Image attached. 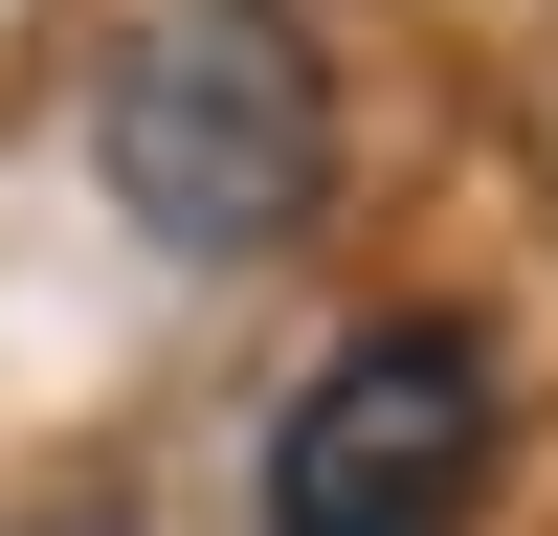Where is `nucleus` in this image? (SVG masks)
Masks as SVG:
<instances>
[{
	"label": "nucleus",
	"mask_w": 558,
	"mask_h": 536,
	"mask_svg": "<svg viewBox=\"0 0 558 536\" xmlns=\"http://www.w3.org/2000/svg\"><path fill=\"white\" fill-rule=\"evenodd\" d=\"M112 202L157 223L179 268H246L313 223V157H336V89H313V23L291 0H157L112 45V112H89Z\"/></svg>",
	"instance_id": "nucleus-1"
},
{
	"label": "nucleus",
	"mask_w": 558,
	"mask_h": 536,
	"mask_svg": "<svg viewBox=\"0 0 558 536\" xmlns=\"http://www.w3.org/2000/svg\"><path fill=\"white\" fill-rule=\"evenodd\" d=\"M470 491H492V357L447 313H380L268 402V536H447Z\"/></svg>",
	"instance_id": "nucleus-2"
},
{
	"label": "nucleus",
	"mask_w": 558,
	"mask_h": 536,
	"mask_svg": "<svg viewBox=\"0 0 558 536\" xmlns=\"http://www.w3.org/2000/svg\"><path fill=\"white\" fill-rule=\"evenodd\" d=\"M23 536H134V514H23Z\"/></svg>",
	"instance_id": "nucleus-3"
}]
</instances>
